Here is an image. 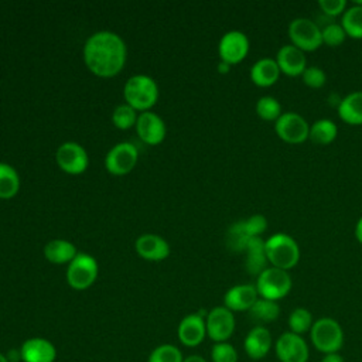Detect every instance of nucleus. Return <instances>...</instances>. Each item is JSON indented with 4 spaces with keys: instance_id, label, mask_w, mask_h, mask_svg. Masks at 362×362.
Returning a JSON list of instances; mask_svg holds the SVG:
<instances>
[{
    "instance_id": "1",
    "label": "nucleus",
    "mask_w": 362,
    "mask_h": 362,
    "mask_svg": "<svg viewBox=\"0 0 362 362\" xmlns=\"http://www.w3.org/2000/svg\"><path fill=\"white\" fill-rule=\"evenodd\" d=\"M126 58V44L113 31L93 33L83 45V62L99 78L116 76L123 69Z\"/></svg>"
},
{
    "instance_id": "2",
    "label": "nucleus",
    "mask_w": 362,
    "mask_h": 362,
    "mask_svg": "<svg viewBox=\"0 0 362 362\" xmlns=\"http://www.w3.org/2000/svg\"><path fill=\"white\" fill-rule=\"evenodd\" d=\"M123 96L124 102L136 112H148L158 99V86L151 76L137 74L126 81Z\"/></svg>"
},
{
    "instance_id": "3",
    "label": "nucleus",
    "mask_w": 362,
    "mask_h": 362,
    "mask_svg": "<svg viewBox=\"0 0 362 362\" xmlns=\"http://www.w3.org/2000/svg\"><path fill=\"white\" fill-rule=\"evenodd\" d=\"M264 252L267 262L277 269L290 270L300 260L298 243L287 233L279 232L264 240Z\"/></svg>"
},
{
    "instance_id": "4",
    "label": "nucleus",
    "mask_w": 362,
    "mask_h": 362,
    "mask_svg": "<svg viewBox=\"0 0 362 362\" xmlns=\"http://www.w3.org/2000/svg\"><path fill=\"white\" fill-rule=\"evenodd\" d=\"M310 339L313 346L324 355L339 352L344 345V329L337 320L321 317L314 321L310 329Z\"/></svg>"
},
{
    "instance_id": "5",
    "label": "nucleus",
    "mask_w": 362,
    "mask_h": 362,
    "mask_svg": "<svg viewBox=\"0 0 362 362\" xmlns=\"http://www.w3.org/2000/svg\"><path fill=\"white\" fill-rule=\"evenodd\" d=\"M255 286L259 297L277 301L290 293L293 281L288 272L270 266L257 276Z\"/></svg>"
},
{
    "instance_id": "6",
    "label": "nucleus",
    "mask_w": 362,
    "mask_h": 362,
    "mask_svg": "<svg viewBox=\"0 0 362 362\" xmlns=\"http://www.w3.org/2000/svg\"><path fill=\"white\" fill-rule=\"evenodd\" d=\"M99 273L98 262L88 253H78L66 269V281L74 290L89 288Z\"/></svg>"
},
{
    "instance_id": "7",
    "label": "nucleus",
    "mask_w": 362,
    "mask_h": 362,
    "mask_svg": "<svg viewBox=\"0 0 362 362\" xmlns=\"http://www.w3.org/2000/svg\"><path fill=\"white\" fill-rule=\"evenodd\" d=\"M288 38L291 44L304 52L315 51L322 45L321 28L310 18L298 17L288 24Z\"/></svg>"
},
{
    "instance_id": "8",
    "label": "nucleus",
    "mask_w": 362,
    "mask_h": 362,
    "mask_svg": "<svg viewBox=\"0 0 362 362\" xmlns=\"http://www.w3.org/2000/svg\"><path fill=\"white\" fill-rule=\"evenodd\" d=\"M274 132L280 140L288 144H300L308 139L310 124L296 112H283L274 122Z\"/></svg>"
},
{
    "instance_id": "9",
    "label": "nucleus",
    "mask_w": 362,
    "mask_h": 362,
    "mask_svg": "<svg viewBox=\"0 0 362 362\" xmlns=\"http://www.w3.org/2000/svg\"><path fill=\"white\" fill-rule=\"evenodd\" d=\"M139 151L134 144L120 141L115 144L105 157V168L113 175H126L137 164Z\"/></svg>"
},
{
    "instance_id": "10",
    "label": "nucleus",
    "mask_w": 362,
    "mask_h": 362,
    "mask_svg": "<svg viewBox=\"0 0 362 362\" xmlns=\"http://www.w3.org/2000/svg\"><path fill=\"white\" fill-rule=\"evenodd\" d=\"M55 160L58 167L71 175H79L86 171L89 164V157L86 150L75 141H65L62 143L57 153Z\"/></svg>"
},
{
    "instance_id": "11",
    "label": "nucleus",
    "mask_w": 362,
    "mask_h": 362,
    "mask_svg": "<svg viewBox=\"0 0 362 362\" xmlns=\"http://www.w3.org/2000/svg\"><path fill=\"white\" fill-rule=\"evenodd\" d=\"M274 352L280 362H308L310 349L303 335L283 332L274 342Z\"/></svg>"
},
{
    "instance_id": "12",
    "label": "nucleus",
    "mask_w": 362,
    "mask_h": 362,
    "mask_svg": "<svg viewBox=\"0 0 362 362\" xmlns=\"http://www.w3.org/2000/svg\"><path fill=\"white\" fill-rule=\"evenodd\" d=\"M206 335L216 342H228L235 331V315L225 305L214 307L205 315Z\"/></svg>"
},
{
    "instance_id": "13",
    "label": "nucleus",
    "mask_w": 362,
    "mask_h": 362,
    "mask_svg": "<svg viewBox=\"0 0 362 362\" xmlns=\"http://www.w3.org/2000/svg\"><path fill=\"white\" fill-rule=\"evenodd\" d=\"M249 52V38L239 30H230L222 35L218 44V54L222 62L235 65L242 62Z\"/></svg>"
},
{
    "instance_id": "14",
    "label": "nucleus",
    "mask_w": 362,
    "mask_h": 362,
    "mask_svg": "<svg viewBox=\"0 0 362 362\" xmlns=\"http://www.w3.org/2000/svg\"><path fill=\"white\" fill-rule=\"evenodd\" d=\"M136 132L143 143L148 146H157L165 139L167 127L164 120L157 113L148 110L139 115L136 122Z\"/></svg>"
},
{
    "instance_id": "15",
    "label": "nucleus",
    "mask_w": 362,
    "mask_h": 362,
    "mask_svg": "<svg viewBox=\"0 0 362 362\" xmlns=\"http://www.w3.org/2000/svg\"><path fill=\"white\" fill-rule=\"evenodd\" d=\"M177 335L182 345L189 348L198 346L206 337L205 317L198 313L185 315L178 324Z\"/></svg>"
},
{
    "instance_id": "16",
    "label": "nucleus",
    "mask_w": 362,
    "mask_h": 362,
    "mask_svg": "<svg viewBox=\"0 0 362 362\" xmlns=\"http://www.w3.org/2000/svg\"><path fill=\"white\" fill-rule=\"evenodd\" d=\"M137 255L148 262H161L170 256L168 242L156 233H144L134 243Z\"/></svg>"
},
{
    "instance_id": "17",
    "label": "nucleus",
    "mask_w": 362,
    "mask_h": 362,
    "mask_svg": "<svg viewBox=\"0 0 362 362\" xmlns=\"http://www.w3.org/2000/svg\"><path fill=\"white\" fill-rule=\"evenodd\" d=\"M272 346H273V338L269 328H266L264 325L253 327L246 334L243 341V348L246 355L255 361H259L267 356Z\"/></svg>"
},
{
    "instance_id": "18",
    "label": "nucleus",
    "mask_w": 362,
    "mask_h": 362,
    "mask_svg": "<svg viewBox=\"0 0 362 362\" xmlns=\"http://www.w3.org/2000/svg\"><path fill=\"white\" fill-rule=\"evenodd\" d=\"M276 62L280 72L287 76H301L307 68L305 52L293 44L283 45L276 55Z\"/></svg>"
},
{
    "instance_id": "19",
    "label": "nucleus",
    "mask_w": 362,
    "mask_h": 362,
    "mask_svg": "<svg viewBox=\"0 0 362 362\" xmlns=\"http://www.w3.org/2000/svg\"><path fill=\"white\" fill-rule=\"evenodd\" d=\"M20 358L24 362H54L57 358V349L51 341L34 337L23 342L20 348Z\"/></svg>"
},
{
    "instance_id": "20",
    "label": "nucleus",
    "mask_w": 362,
    "mask_h": 362,
    "mask_svg": "<svg viewBox=\"0 0 362 362\" xmlns=\"http://www.w3.org/2000/svg\"><path fill=\"white\" fill-rule=\"evenodd\" d=\"M259 298L255 284H236L223 296V305L233 311H249Z\"/></svg>"
},
{
    "instance_id": "21",
    "label": "nucleus",
    "mask_w": 362,
    "mask_h": 362,
    "mask_svg": "<svg viewBox=\"0 0 362 362\" xmlns=\"http://www.w3.org/2000/svg\"><path fill=\"white\" fill-rule=\"evenodd\" d=\"M243 252L246 253L245 267L247 273L259 276L267 266V257L264 252V240L260 236L249 238L245 243Z\"/></svg>"
},
{
    "instance_id": "22",
    "label": "nucleus",
    "mask_w": 362,
    "mask_h": 362,
    "mask_svg": "<svg viewBox=\"0 0 362 362\" xmlns=\"http://www.w3.org/2000/svg\"><path fill=\"white\" fill-rule=\"evenodd\" d=\"M280 69L276 59L262 58L250 68V79L256 86L269 88L274 85L280 76Z\"/></svg>"
},
{
    "instance_id": "23",
    "label": "nucleus",
    "mask_w": 362,
    "mask_h": 362,
    "mask_svg": "<svg viewBox=\"0 0 362 362\" xmlns=\"http://www.w3.org/2000/svg\"><path fill=\"white\" fill-rule=\"evenodd\" d=\"M338 115L348 124H362V90L351 92L342 98L338 103Z\"/></svg>"
},
{
    "instance_id": "24",
    "label": "nucleus",
    "mask_w": 362,
    "mask_h": 362,
    "mask_svg": "<svg viewBox=\"0 0 362 362\" xmlns=\"http://www.w3.org/2000/svg\"><path fill=\"white\" fill-rule=\"evenodd\" d=\"M76 255V246L65 239H52L44 246L45 259L54 264H69Z\"/></svg>"
},
{
    "instance_id": "25",
    "label": "nucleus",
    "mask_w": 362,
    "mask_h": 362,
    "mask_svg": "<svg viewBox=\"0 0 362 362\" xmlns=\"http://www.w3.org/2000/svg\"><path fill=\"white\" fill-rule=\"evenodd\" d=\"M249 315L253 321L259 322V325L273 322L280 315V307H279L277 301H272V300L259 297L256 300V303L252 305V308L249 310Z\"/></svg>"
},
{
    "instance_id": "26",
    "label": "nucleus",
    "mask_w": 362,
    "mask_h": 362,
    "mask_svg": "<svg viewBox=\"0 0 362 362\" xmlns=\"http://www.w3.org/2000/svg\"><path fill=\"white\" fill-rule=\"evenodd\" d=\"M338 134L337 124L329 119H318L310 126L308 139L320 146L329 144L335 140Z\"/></svg>"
},
{
    "instance_id": "27",
    "label": "nucleus",
    "mask_w": 362,
    "mask_h": 362,
    "mask_svg": "<svg viewBox=\"0 0 362 362\" xmlns=\"http://www.w3.org/2000/svg\"><path fill=\"white\" fill-rule=\"evenodd\" d=\"M18 189L20 177L17 170L7 163H0V199H10L16 197Z\"/></svg>"
},
{
    "instance_id": "28",
    "label": "nucleus",
    "mask_w": 362,
    "mask_h": 362,
    "mask_svg": "<svg viewBox=\"0 0 362 362\" xmlns=\"http://www.w3.org/2000/svg\"><path fill=\"white\" fill-rule=\"evenodd\" d=\"M341 25L346 33V37L361 40L362 38V4L355 3L354 6L348 7L342 17Z\"/></svg>"
},
{
    "instance_id": "29",
    "label": "nucleus",
    "mask_w": 362,
    "mask_h": 362,
    "mask_svg": "<svg viewBox=\"0 0 362 362\" xmlns=\"http://www.w3.org/2000/svg\"><path fill=\"white\" fill-rule=\"evenodd\" d=\"M287 322H288L290 332L303 335L305 332H310V329L314 324V320H313V314L307 308L298 307L290 313Z\"/></svg>"
},
{
    "instance_id": "30",
    "label": "nucleus",
    "mask_w": 362,
    "mask_h": 362,
    "mask_svg": "<svg viewBox=\"0 0 362 362\" xmlns=\"http://www.w3.org/2000/svg\"><path fill=\"white\" fill-rule=\"evenodd\" d=\"M281 105L273 96H262L256 102V115L266 122H276L281 116Z\"/></svg>"
},
{
    "instance_id": "31",
    "label": "nucleus",
    "mask_w": 362,
    "mask_h": 362,
    "mask_svg": "<svg viewBox=\"0 0 362 362\" xmlns=\"http://www.w3.org/2000/svg\"><path fill=\"white\" fill-rule=\"evenodd\" d=\"M139 115L136 113V110L129 106L127 103H122L119 106L115 107L113 113H112V122L115 124V127L120 129V130H127L133 126H136Z\"/></svg>"
},
{
    "instance_id": "32",
    "label": "nucleus",
    "mask_w": 362,
    "mask_h": 362,
    "mask_svg": "<svg viewBox=\"0 0 362 362\" xmlns=\"http://www.w3.org/2000/svg\"><path fill=\"white\" fill-rule=\"evenodd\" d=\"M182 354L181 351L171 344H163L156 346L150 356H148V362H182Z\"/></svg>"
},
{
    "instance_id": "33",
    "label": "nucleus",
    "mask_w": 362,
    "mask_h": 362,
    "mask_svg": "<svg viewBox=\"0 0 362 362\" xmlns=\"http://www.w3.org/2000/svg\"><path fill=\"white\" fill-rule=\"evenodd\" d=\"M321 34H322V44L328 47H338L346 38L345 30L338 23L327 24L324 28H321Z\"/></svg>"
},
{
    "instance_id": "34",
    "label": "nucleus",
    "mask_w": 362,
    "mask_h": 362,
    "mask_svg": "<svg viewBox=\"0 0 362 362\" xmlns=\"http://www.w3.org/2000/svg\"><path fill=\"white\" fill-rule=\"evenodd\" d=\"M238 351L229 342H216L211 349L212 362H238Z\"/></svg>"
},
{
    "instance_id": "35",
    "label": "nucleus",
    "mask_w": 362,
    "mask_h": 362,
    "mask_svg": "<svg viewBox=\"0 0 362 362\" xmlns=\"http://www.w3.org/2000/svg\"><path fill=\"white\" fill-rule=\"evenodd\" d=\"M242 228L249 238L260 236L267 229V219L264 218V215L255 214L247 219L242 221Z\"/></svg>"
},
{
    "instance_id": "36",
    "label": "nucleus",
    "mask_w": 362,
    "mask_h": 362,
    "mask_svg": "<svg viewBox=\"0 0 362 362\" xmlns=\"http://www.w3.org/2000/svg\"><path fill=\"white\" fill-rule=\"evenodd\" d=\"M301 78H303V82L313 89H320L327 82V75L320 66H307Z\"/></svg>"
},
{
    "instance_id": "37",
    "label": "nucleus",
    "mask_w": 362,
    "mask_h": 362,
    "mask_svg": "<svg viewBox=\"0 0 362 362\" xmlns=\"http://www.w3.org/2000/svg\"><path fill=\"white\" fill-rule=\"evenodd\" d=\"M318 6L322 10V13L329 16V17L342 16L344 11L346 10V1L345 0H320Z\"/></svg>"
},
{
    "instance_id": "38",
    "label": "nucleus",
    "mask_w": 362,
    "mask_h": 362,
    "mask_svg": "<svg viewBox=\"0 0 362 362\" xmlns=\"http://www.w3.org/2000/svg\"><path fill=\"white\" fill-rule=\"evenodd\" d=\"M321 362H345V359L338 354V352H334V354H327L322 356Z\"/></svg>"
},
{
    "instance_id": "39",
    "label": "nucleus",
    "mask_w": 362,
    "mask_h": 362,
    "mask_svg": "<svg viewBox=\"0 0 362 362\" xmlns=\"http://www.w3.org/2000/svg\"><path fill=\"white\" fill-rule=\"evenodd\" d=\"M355 238L359 243H362V216L358 219V222L355 225Z\"/></svg>"
},
{
    "instance_id": "40",
    "label": "nucleus",
    "mask_w": 362,
    "mask_h": 362,
    "mask_svg": "<svg viewBox=\"0 0 362 362\" xmlns=\"http://www.w3.org/2000/svg\"><path fill=\"white\" fill-rule=\"evenodd\" d=\"M182 362H206V359L201 355H189V356L184 358Z\"/></svg>"
},
{
    "instance_id": "41",
    "label": "nucleus",
    "mask_w": 362,
    "mask_h": 362,
    "mask_svg": "<svg viewBox=\"0 0 362 362\" xmlns=\"http://www.w3.org/2000/svg\"><path fill=\"white\" fill-rule=\"evenodd\" d=\"M229 66H230V65H228V64H225V62H222V61H221V64H219V71H222V72H228V71H229Z\"/></svg>"
},
{
    "instance_id": "42",
    "label": "nucleus",
    "mask_w": 362,
    "mask_h": 362,
    "mask_svg": "<svg viewBox=\"0 0 362 362\" xmlns=\"http://www.w3.org/2000/svg\"><path fill=\"white\" fill-rule=\"evenodd\" d=\"M0 362H10V361L7 359V356H6L4 354H1V352H0Z\"/></svg>"
}]
</instances>
